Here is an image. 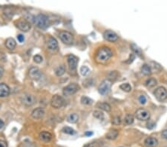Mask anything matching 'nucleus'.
<instances>
[{"mask_svg": "<svg viewBox=\"0 0 167 147\" xmlns=\"http://www.w3.org/2000/svg\"><path fill=\"white\" fill-rule=\"evenodd\" d=\"M113 53L111 49L108 47L100 48L96 54L95 60L98 63H104L108 61L112 56Z\"/></svg>", "mask_w": 167, "mask_h": 147, "instance_id": "obj_1", "label": "nucleus"}, {"mask_svg": "<svg viewBox=\"0 0 167 147\" xmlns=\"http://www.w3.org/2000/svg\"><path fill=\"white\" fill-rule=\"evenodd\" d=\"M33 22L38 28L44 29L48 25V18L44 14H39L33 19Z\"/></svg>", "mask_w": 167, "mask_h": 147, "instance_id": "obj_2", "label": "nucleus"}, {"mask_svg": "<svg viewBox=\"0 0 167 147\" xmlns=\"http://www.w3.org/2000/svg\"><path fill=\"white\" fill-rule=\"evenodd\" d=\"M80 88L79 85L76 84V83H72V84H69V86L64 88L63 94L65 96L69 97L71 95L74 94L76 92H77L80 90Z\"/></svg>", "mask_w": 167, "mask_h": 147, "instance_id": "obj_3", "label": "nucleus"}, {"mask_svg": "<svg viewBox=\"0 0 167 147\" xmlns=\"http://www.w3.org/2000/svg\"><path fill=\"white\" fill-rule=\"evenodd\" d=\"M154 94H155V97L158 101L162 102L167 99V90L163 86L158 87V89H155Z\"/></svg>", "mask_w": 167, "mask_h": 147, "instance_id": "obj_4", "label": "nucleus"}, {"mask_svg": "<svg viewBox=\"0 0 167 147\" xmlns=\"http://www.w3.org/2000/svg\"><path fill=\"white\" fill-rule=\"evenodd\" d=\"M59 37L60 38L61 41L66 45H71L74 42V37L70 32L69 31H61L59 34Z\"/></svg>", "mask_w": 167, "mask_h": 147, "instance_id": "obj_5", "label": "nucleus"}, {"mask_svg": "<svg viewBox=\"0 0 167 147\" xmlns=\"http://www.w3.org/2000/svg\"><path fill=\"white\" fill-rule=\"evenodd\" d=\"M111 87V82L109 81L108 80H103L102 83H100V85L99 86L98 90L100 92V94L105 95L106 94L108 93V92L110 91Z\"/></svg>", "mask_w": 167, "mask_h": 147, "instance_id": "obj_6", "label": "nucleus"}, {"mask_svg": "<svg viewBox=\"0 0 167 147\" xmlns=\"http://www.w3.org/2000/svg\"><path fill=\"white\" fill-rule=\"evenodd\" d=\"M64 99L59 95H54L51 100V105L54 109H60L64 105Z\"/></svg>", "mask_w": 167, "mask_h": 147, "instance_id": "obj_7", "label": "nucleus"}, {"mask_svg": "<svg viewBox=\"0 0 167 147\" xmlns=\"http://www.w3.org/2000/svg\"><path fill=\"white\" fill-rule=\"evenodd\" d=\"M135 117H137V119L140 120L146 121L149 120L150 118V113L146 109H139L136 111Z\"/></svg>", "mask_w": 167, "mask_h": 147, "instance_id": "obj_8", "label": "nucleus"}, {"mask_svg": "<svg viewBox=\"0 0 167 147\" xmlns=\"http://www.w3.org/2000/svg\"><path fill=\"white\" fill-rule=\"evenodd\" d=\"M29 76L33 80H39L42 77V72L38 68L32 67L29 70Z\"/></svg>", "mask_w": 167, "mask_h": 147, "instance_id": "obj_9", "label": "nucleus"}, {"mask_svg": "<svg viewBox=\"0 0 167 147\" xmlns=\"http://www.w3.org/2000/svg\"><path fill=\"white\" fill-rule=\"evenodd\" d=\"M67 61H68V64H69V68H70V70L72 71L76 70L78 63L77 57H75L74 55L70 54V55H69L68 56V57H67Z\"/></svg>", "mask_w": 167, "mask_h": 147, "instance_id": "obj_10", "label": "nucleus"}, {"mask_svg": "<svg viewBox=\"0 0 167 147\" xmlns=\"http://www.w3.org/2000/svg\"><path fill=\"white\" fill-rule=\"evenodd\" d=\"M17 26L19 29L24 31V32H27V31H28L30 29V28H31L30 22H28L25 19H22L17 22Z\"/></svg>", "mask_w": 167, "mask_h": 147, "instance_id": "obj_11", "label": "nucleus"}, {"mask_svg": "<svg viewBox=\"0 0 167 147\" xmlns=\"http://www.w3.org/2000/svg\"><path fill=\"white\" fill-rule=\"evenodd\" d=\"M103 37L104 39L108 42H115L118 40L117 34L115 32H114V31H110V30H108V31L104 32Z\"/></svg>", "mask_w": 167, "mask_h": 147, "instance_id": "obj_12", "label": "nucleus"}, {"mask_svg": "<svg viewBox=\"0 0 167 147\" xmlns=\"http://www.w3.org/2000/svg\"><path fill=\"white\" fill-rule=\"evenodd\" d=\"M22 101L24 103L25 105L27 106H31L32 105L34 104V103L36 102L35 97L31 94H25L23 95L22 98Z\"/></svg>", "mask_w": 167, "mask_h": 147, "instance_id": "obj_13", "label": "nucleus"}, {"mask_svg": "<svg viewBox=\"0 0 167 147\" xmlns=\"http://www.w3.org/2000/svg\"><path fill=\"white\" fill-rule=\"evenodd\" d=\"M45 115H46V112L43 108H37L32 112L31 117L33 119L39 120L43 118L45 116Z\"/></svg>", "mask_w": 167, "mask_h": 147, "instance_id": "obj_14", "label": "nucleus"}, {"mask_svg": "<svg viewBox=\"0 0 167 147\" xmlns=\"http://www.w3.org/2000/svg\"><path fill=\"white\" fill-rule=\"evenodd\" d=\"M10 94V88L5 83H0V97H6Z\"/></svg>", "mask_w": 167, "mask_h": 147, "instance_id": "obj_15", "label": "nucleus"}, {"mask_svg": "<svg viewBox=\"0 0 167 147\" xmlns=\"http://www.w3.org/2000/svg\"><path fill=\"white\" fill-rule=\"evenodd\" d=\"M144 143L147 147H156L158 145V141L155 138L149 137L145 140Z\"/></svg>", "mask_w": 167, "mask_h": 147, "instance_id": "obj_16", "label": "nucleus"}, {"mask_svg": "<svg viewBox=\"0 0 167 147\" xmlns=\"http://www.w3.org/2000/svg\"><path fill=\"white\" fill-rule=\"evenodd\" d=\"M48 48L49 50L51 51H56L58 48V43L57 40L53 37H51L48 41Z\"/></svg>", "mask_w": 167, "mask_h": 147, "instance_id": "obj_17", "label": "nucleus"}, {"mask_svg": "<svg viewBox=\"0 0 167 147\" xmlns=\"http://www.w3.org/2000/svg\"><path fill=\"white\" fill-rule=\"evenodd\" d=\"M40 139L43 142H49L51 141V140L52 139V135L48 132H46V131H43V132H40Z\"/></svg>", "mask_w": 167, "mask_h": 147, "instance_id": "obj_18", "label": "nucleus"}, {"mask_svg": "<svg viewBox=\"0 0 167 147\" xmlns=\"http://www.w3.org/2000/svg\"><path fill=\"white\" fill-rule=\"evenodd\" d=\"M119 135L118 130L115 129H111L108 132V133L106 134V137L107 139L108 140H114L117 138Z\"/></svg>", "mask_w": 167, "mask_h": 147, "instance_id": "obj_19", "label": "nucleus"}, {"mask_svg": "<svg viewBox=\"0 0 167 147\" xmlns=\"http://www.w3.org/2000/svg\"><path fill=\"white\" fill-rule=\"evenodd\" d=\"M16 45H17V43L14 38H8L5 41V46L9 50H14L16 48Z\"/></svg>", "mask_w": 167, "mask_h": 147, "instance_id": "obj_20", "label": "nucleus"}, {"mask_svg": "<svg viewBox=\"0 0 167 147\" xmlns=\"http://www.w3.org/2000/svg\"><path fill=\"white\" fill-rule=\"evenodd\" d=\"M97 107L100 109L101 110H103L105 112H110L111 110V106L107 103H98L97 104Z\"/></svg>", "mask_w": 167, "mask_h": 147, "instance_id": "obj_21", "label": "nucleus"}, {"mask_svg": "<svg viewBox=\"0 0 167 147\" xmlns=\"http://www.w3.org/2000/svg\"><path fill=\"white\" fill-rule=\"evenodd\" d=\"M149 66L150 67L151 71H152V72H158L162 69V67H161L160 65L155 63V62H151Z\"/></svg>", "mask_w": 167, "mask_h": 147, "instance_id": "obj_22", "label": "nucleus"}, {"mask_svg": "<svg viewBox=\"0 0 167 147\" xmlns=\"http://www.w3.org/2000/svg\"><path fill=\"white\" fill-rule=\"evenodd\" d=\"M78 119H79V116L77 114L73 113L69 115V117L67 118V120L70 123H75V122H77Z\"/></svg>", "mask_w": 167, "mask_h": 147, "instance_id": "obj_23", "label": "nucleus"}, {"mask_svg": "<svg viewBox=\"0 0 167 147\" xmlns=\"http://www.w3.org/2000/svg\"><path fill=\"white\" fill-rule=\"evenodd\" d=\"M145 84H146V86H147L148 88H152L155 87V86L158 84V82H157V80H155V78H149L146 80Z\"/></svg>", "mask_w": 167, "mask_h": 147, "instance_id": "obj_24", "label": "nucleus"}, {"mask_svg": "<svg viewBox=\"0 0 167 147\" xmlns=\"http://www.w3.org/2000/svg\"><path fill=\"white\" fill-rule=\"evenodd\" d=\"M81 103L83 105H86V106H88V105H91L93 103V100H91V98H89L88 97L86 96H82L81 97Z\"/></svg>", "mask_w": 167, "mask_h": 147, "instance_id": "obj_25", "label": "nucleus"}, {"mask_svg": "<svg viewBox=\"0 0 167 147\" xmlns=\"http://www.w3.org/2000/svg\"><path fill=\"white\" fill-rule=\"evenodd\" d=\"M141 71L144 75H150L151 74H152V71H151L150 67H149V66L148 64L143 65L141 68Z\"/></svg>", "mask_w": 167, "mask_h": 147, "instance_id": "obj_26", "label": "nucleus"}, {"mask_svg": "<svg viewBox=\"0 0 167 147\" xmlns=\"http://www.w3.org/2000/svg\"><path fill=\"white\" fill-rule=\"evenodd\" d=\"M118 77V73L116 71H111L107 75V78H108V80L109 81H112V80H115Z\"/></svg>", "mask_w": 167, "mask_h": 147, "instance_id": "obj_27", "label": "nucleus"}, {"mask_svg": "<svg viewBox=\"0 0 167 147\" xmlns=\"http://www.w3.org/2000/svg\"><path fill=\"white\" fill-rule=\"evenodd\" d=\"M65 68L63 66H60L59 67L56 68L55 69V74L56 75L58 76V77H60V76H62L65 74Z\"/></svg>", "mask_w": 167, "mask_h": 147, "instance_id": "obj_28", "label": "nucleus"}, {"mask_svg": "<svg viewBox=\"0 0 167 147\" xmlns=\"http://www.w3.org/2000/svg\"><path fill=\"white\" fill-rule=\"evenodd\" d=\"M125 122L127 125H132L134 122V117L131 114H127L125 117Z\"/></svg>", "mask_w": 167, "mask_h": 147, "instance_id": "obj_29", "label": "nucleus"}, {"mask_svg": "<svg viewBox=\"0 0 167 147\" xmlns=\"http://www.w3.org/2000/svg\"><path fill=\"white\" fill-rule=\"evenodd\" d=\"M120 88L121 90H123L125 92H130L132 91V86L129 83H123L120 86Z\"/></svg>", "mask_w": 167, "mask_h": 147, "instance_id": "obj_30", "label": "nucleus"}, {"mask_svg": "<svg viewBox=\"0 0 167 147\" xmlns=\"http://www.w3.org/2000/svg\"><path fill=\"white\" fill-rule=\"evenodd\" d=\"M62 131L64 132V133L67 134V135H73L76 133V132H75V131L72 128L69 127V126H65V127L62 128Z\"/></svg>", "mask_w": 167, "mask_h": 147, "instance_id": "obj_31", "label": "nucleus"}, {"mask_svg": "<svg viewBox=\"0 0 167 147\" xmlns=\"http://www.w3.org/2000/svg\"><path fill=\"white\" fill-rule=\"evenodd\" d=\"M93 115L94 117L98 120H103L104 118V114L101 111H94L93 112Z\"/></svg>", "mask_w": 167, "mask_h": 147, "instance_id": "obj_32", "label": "nucleus"}, {"mask_svg": "<svg viewBox=\"0 0 167 147\" xmlns=\"http://www.w3.org/2000/svg\"><path fill=\"white\" fill-rule=\"evenodd\" d=\"M132 51H134V54H136L137 55H138V56H140L142 54V51H141V50H140V48L139 47H137V45H136L135 44H132Z\"/></svg>", "mask_w": 167, "mask_h": 147, "instance_id": "obj_33", "label": "nucleus"}, {"mask_svg": "<svg viewBox=\"0 0 167 147\" xmlns=\"http://www.w3.org/2000/svg\"><path fill=\"white\" fill-rule=\"evenodd\" d=\"M89 72L90 70L87 66H82L80 68V74L82 76H84V77L87 76L89 74Z\"/></svg>", "mask_w": 167, "mask_h": 147, "instance_id": "obj_34", "label": "nucleus"}, {"mask_svg": "<svg viewBox=\"0 0 167 147\" xmlns=\"http://www.w3.org/2000/svg\"><path fill=\"white\" fill-rule=\"evenodd\" d=\"M43 57H42L40 55H39V54L35 55L33 57V60H34V62L37 63H41L42 62H43Z\"/></svg>", "mask_w": 167, "mask_h": 147, "instance_id": "obj_35", "label": "nucleus"}, {"mask_svg": "<svg viewBox=\"0 0 167 147\" xmlns=\"http://www.w3.org/2000/svg\"><path fill=\"white\" fill-rule=\"evenodd\" d=\"M138 100L140 102V104L144 105L145 103H146V97L144 96V95H140L138 98Z\"/></svg>", "mask_w": 167, "mask_h": 147, "instance_id": "obj_36", "label": "nucleus"}, {"mask_svg": "<svg viewBox=\"0 0 167 147\" xmlns=\"http://www.w3.org/2000/svg\"><path fill=\"white\" fill-rule=\"evenodd\" d=\"M120 122H121V120H120V117H115L112 120V123L114 125H119Z\"/></svg>", "mask_w": 167, "mask_h": 147, "instance_id": "obj_37", "label": "nucleus"}, {"mask_svg": "<svg viewBox=\"0 0 167 147\" xmlns=\"http://www.w3.org/2000/svg\"><path fill=\"white\" fill-rule=\"evenodd\" d=\"M134 58H135V56H134V54H132L130 55V57H129V60H129V61L126 62V63H132V62H133V60H134Z\"/></svg>", "mask_w": 167, "mask_h": 147, "instance_id": "obj_38", "label": "nucleus"}, {"mask_svg": "<svg viewBox=\"0 0 167 147\" xmlns=\"http://www.w3.org/2000/svg\"><path fill=\"white\" fill-rule=\"evenodd\" d=\"M17 39H18V41L20 42V43H22L25 40L24 36H23L22 34H19V35L17 36Z\"/></svg>", "mask_w": 167, "mask_h": 147, "instance_id": "obj_39", "label": "nucleus"}, {"mask_svg": "<svg viewBox=\"0 0 167 147\" xmlns=\"http://www.w3.org/2000/svg\"><path fill=\"white\" fill-rule=\"evenodd\" d=\"M85 147H100V146H99L97 143H92L88 144V145L85 146Z\"/></svg>", "mask_w": 167, "mask_h": 147, "instance_id": "obj_40", "label": "nucleus"}, {"mask_svg": "<svg viewBox=\"0 0 167 147\" xmlns=\"http://www.w3.org/2000/svg\"><path fill=\"white\" fill-rule=\"evenodd\" d=\"M161 136H162V138H163V139L167 140V129L163 131L162 133H161Z\"/></svg>", "mask_w": 167, "mask_h": 147, "instance_id": "obj_41", "label": "nucleus"}, {"mask_svg": "<svg viewBox=\"0 0 167 147\" xmlns=\"http://www.w3.org/2000/svg\"><path fill=\"white\" fill-rule=\"evenodd\" d=\"M0 147H7V143L5 141L0 140Z\"/></svg>", "mask_w": 167, "mask_h": 147, "instance_id": "obj_42", "label": "nucleus"}, {"mask_svg": "<svg viewBox=\"0 0 167 147\" xmlns=\"http://www.w3.org/2000/svg\"><path fill=\"white\" fill-rule=\"evenodd\" d=\"M4 74V68L2 66H0V79H1V77H2V75H3Z\"/></svg>", "mask_w": 167, "mask_h": 147, "instance_id": "obj_43", "label": "nucleus"}, {"mask_svg": "<svg viewBox=\"0 0 167 147\" xmlns=\"http://www.w3.org/2000/svg\"><path fill=\"white\" fill-rule=\"evenodd\" d=\"M4 126H5V122H3V120H2L0 119V129H2Z\"/></svg>", "mask_w": 167, "mask_h": 147, "instance_id": "obj_44", "label": "nucleus"}, {"mask_svg": "<svg viewBox=\"0 0 167 147\" xmlns=\"http://www.w3.org/2000/svg\"><path fill=\"white\" fill-rule=\"evenodd\" d=\"M92 135H93V132H87L86 133H85V135H86V136H91Z\"/></svg>", "mask_w": 167, "mask_h": 147, "instance_id": "obj_45", "label": "nucleus"}]
</instances>
